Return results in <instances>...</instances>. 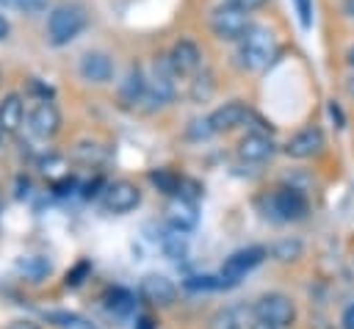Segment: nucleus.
I'll use <instances>...</instances> for the list:
<instances>
[{"instance_id": "nucleus-25", "label": "nucleus", "mask_w": 354, "mask_h": 329, "mask_svg": "<svg viewBox=\"0 0 354 329\" xmlns=\"http://www.w3.org/2000/svg\"><path fill=\"white\" fill-rule=\"evenodd\" d=\"M88 271H91V265H88L86 260H80L72 271H66V288H77V285H83V279L88 276Z\"/></svg>"}, {"instance_id": "nucleus-17", "label": "nucleus", "mask_w": 354, "mask_h": 329, "mask_svg": "<svg viewBox=\"0 0 354 329\" xmlns=\"http://www.w3.org/2000/svg\"><path fill=\"white\" fill-rule=\"evenodd\" d=\"M22 119H25V105H22V97L19 94H6L0 100V133L3 135H11L22 127Z\"/></svg>"}, {"instance_id": "nucleus-16", "label": "nucleus", "mask_w": 354, "mask_h": 329, "mask_svg": "<svg viewBox=\"0 0 354 329\" xmlns=\"http://www.w3.org/2000/svg\"><path fill=\"white\" fill-rule=\"evenodd\" d=\"M141 296L149 301V304H158V307H169L174 299H177V288L171 279L160 276V274H149L144 276L141 282Z\"/></svg>"}, {"instance_id": "nucleus-34", "label": "nucleus", "mask_w": 354, "mask_h": 329, "mask_svg": "<svg viewBox=\"0 0 354 329\" xmlns=\"http://www.w3.org/2000/svg\"><path fill=\"white\" fill-rule=\"evenodd\" d=\"M8 33H11V25H8V19L0 14V41H3V39H8Z\"/></svg>"}, {"instance_id": "nucleus-13", "label": "nucleus", "mask_w": 354, "mask_h": 329, "mask_svg": "<svg viewBox=\"0 0 354 329\" xmlns=\"http://www.w3.org/2000/svg\"><path fill=\"white\" fill-rule=\"evenodd\" d=\"M238 155L246 163H260V160H266V158L274 155V141H271V135L266 130H252V133H246L241 138Z\"/></svg>"}, {"instance_id": "nucleus-9", "label": "nucleus", "mask_w": 354, "mask_h": 329, "mask_svg": "<svg viewBox=\"0 0 354 329\" xmlns=\"http://www.w3.org/2000/svg\"><path fill=\"white\" fill-rule=\"evenodd\" d=\"M138 202H141V191H138V185H133L127 180L111 182L102 196V205L108 213H130L133 207H138Z\"/></svg>"}, {"instance_id": "nucleus-33", "label": "nucleus", "mask_w": 354, "mask_h": 329, "mask_svg": "<svg viewBox=\"0 0 354 329\" xmlns=\"http://www.w3.org/2000/svg\"><path fill=\"white\" fill-rule=\"evenodd\" d=\"M136 329H158V323H155L149 315H141V318L136 321Z\"/></svg>"}, {"instance_id": "nucleus-10", "label": "nucleus", "mask_w": 354, "mask_h": 329, "mask_svg": "<svg viewBox=\"0 0 354 329\" xmlns=\"http://www.w3.org/2000/svg\"><path fill=\"white\" fill-rule=\"evenodd\" d=\"M169 61L177 75H196L202 66V50L191 39H180L169 50Z\"/></svg>"}, {"instance_id": "nucleus-30", "label": "nucleus", "mask_w": 354, "mask_h": 329, "mask_svg": "<svg viewBox=\"0 0 354 329\" xmlns=\"http://www.w3.org/2000/svg\"><path fill=\"white\" fill-rule=\"evenodd\" d=\"M296 252H299V243H288V241H285V243H279V246L274 249V254H277L279 260H290Z\"/></svg>"}, {"instance_id": "nucleus-22", "label": "nucleus", "mask_w": 354, "mask_h": 329, "mask_svg": "<svg viewBox=\"0 0 354 329\" xmlns=\"http://www.w3.org/2000/svg\"><path fill=\"white\" fill-rule=\"evenodd\" d=\"M108 301V307L113 310V312H133V307H136V296L130 293V290H124V288H113V290H108V296H105Z\"/></svg>"}, {"instance_id": "nucleus-19", "label": "nucleus", "mask_w": 354, "mask_h": 329, "mask_svg": "<svg viewBox=\"0 0 354 329\" xmlns=\"http://www.w3.org/2000/svg\"><path fill=\"white\" fill-rule=\"evenodd\" d=\"M149 182L163 194H171V196L183 194V177H177L171 169H152L149 171Z\"/></svg>"}, {"instance_id": "nucleus-6", "label": "nucleus", "mask_w": 354, "mask_h": 329, "mask_svg": "<svg viewBox=\"0 0 354 329\" xmlns=\"http://www.w3.org/2000/svg\"><path fill=\"white\" fill-rule=\"evenodd\" d=\"M252 312H254L257 321H266V323H271V326H277V329L290 326L293 318H296L293 301H290L288 296H282V293H266V296H260V299L254 301Z\"/></svg>"}, {"instance_id": "nucleus-2", "label": "nucleus", "mask_w": 354, "mask_h": 329, "mask_svg": "<svg viewBox=\"0 0 354 329\" xmlns=\"http://www.w3.org/2000/svg\"><path fill=\"white\" fill-rule=\"evenodd\" d=\"M86 28V11L77 3H58L47 17V41L53 47H64L75 41Z\"/></svg>"}, {"instance_id": "nucleus-32", "label": "nucleus", "mask_w": 354, "mask_h": 329, "mask_svg": "<svg viewBox=\"0 0 354 329\" xmlns=\"http://www.w3.org/2000/svg\"><path fill=\"white\" fill-rule=\"evenodd\" d=\"M30 91H36V94H39V100H50V94H53V88H50V86H41L36 77L30 80Z\"/></svg>"}, {"instance_id": "nucleus-18", "label": "nucleus", "mask_w": 354, "mask_h": 329, "mask_svg": "<svg viewBox=\"0 0 354 329\" xmlns=\"http://www.w3.org/2000/svg\"><path fill=\"white\" fill-rule=\"evenodd\" d=\"M166 218H169V224H171L174 229L188 232V229H194L196 221H199V216H196V205H194L191 199H185V196H177V199L166 207Z\"/></svg>"}, {"instance_id": "nucleus-31", "label": "nucleus", "mask_w": 354, "mask_h": 329, "mask_svg": "<svg viewBox=\"0 0 354 329\" xmlns=\"http://www.w3.org/2000/svg\"><path fill=\"white\" fill-rule=\"evenodd\" d=\"M224 3H232V6H238V8H243V11H257V8H263L268 0H224Z\"/></svg>"}, {"instance_id": "nucleus-35", "label": "nucleus", "mask_w": 354, "mask_h": 329, "mask_svg": "<svg viewBox=\"0 0 354 329\" xmlns=\"http://www.w3.org/2000/svg\"><path fill=\"white\" fill-rule=\"evenodd\" d=\"M343 326H346V329H354V307H348V310L343 312Z\"/></svg>"}, {"instance_id": "nucleus-29", "label": "nucleus", "mask_w": 354, "mask_h": 329, "mask_svg": "<svg viewBox=\"0 0 354 329\" xmlns=\"http://www.w3.org/2000/svg\"><path fill=\"white\" fill-rule=\"evenodd\" d=\"M47 318H50V321H58V326H64V329H80V326H77L80 321H77L75 315H69V312H50Z\"/></svg>"}, {"instance_id": "nucleus-7", "label": "nucleus", "mask_w": 354, "mask_h": 329, "mask_svg": "<svg viewBox=\"0 0 354 329\" xmlns=\"http://www.w3.org/2000/svg\"><path fill=\"white\" fill-rule=\"evenodd\" d=\"M263 257H266V249H263V246H246V249L232 252V254L224 260V265H221V274H218L221 285H224V288L238 285L252 268H257V265L263 263Z\"/></svg>"}, {"instance_id": "nucleus-36", "label": "nucleus", "mask_w": 354, "mask_h": 329, "mask_svg": "<svg viewBox=\"0 0 354 329\" xmlns=\"http://www.w3.org/2000/svg\"><path fill=\"white\" fill-rule=\"evenodd\" d=\"M343 14L348 19H354V0H343Z\"/></svg>"}, {"instance_id": "nucleus-37", "label": "nucleus", "mask_w": 354, "mask_h": 329, "mask_svg": "<svg viewBox=\"0 0 354 329\" xmlns=\"http://www.w3.org/2000/svg\"><path fill=\"white\" fill-rule=\"evenodd\" d=\"M11 329H39L36 323H30V321H19V323H14Z\"/></svg>"}, {"instance_id": "nucleus-12", "label": "nucleus", "mask_w": 354, "mask_h": 329, "mask_svg": "<svg viewBox=\"0 0 354 329\" xmlns=\"http://www.w3.org/2000/svg\"><path fill=\"white\" fill-rule=\"evenodd\" d=\"M249 116H252V113H249V108H246L241 100H230V102L218 105V108L207 116V122H210L213 133H227V130H235L238 124H243Z\"/></svg>"}, {"instance_id": "nucleus-23", "label": "nucleus", "mask_w": 354, "mask_h": 329, "mask_svg": "<svg viewBox=\"0 0 354 329\" xmlns=\"http://www.w3.org/2000/svg\"><path fill=\"white\" fill-rule=\"evenodd\" d=\"M160 249H163V254L166 257H183L185 254V241H183V232L180 229H169V232H163L160 235Z\"/></svg>"}, {"instance_id": "nucleus-26", "label": "nucleus", "mask_w": 354, "mask_h": 329, "mask_svg": "<svg viewBox=\"0 0 354 329\" xmlns=\"http://www.w3.org/2000/svg\"><path fill=\"white\" fill-rule=\"evenodd\" d=\"M293 6H296V14H299V25L304 30H310L313 28V0H293Z\"/></svg>"}, {"instance_id": "nucleus-15", "label": "nucleus", "mask_w": 354, "mask_h": 329, "mask_svg": "<svg viewBox=\"0 0 354 329\" xmlns=\"http://www.w3.org/2000/svg\"><path fill=\"white\" fill-rule=\"evenodd\" d=\"M144 97H147V75L141 66H130L119 86V102L124 108H136L144 102Z\"/></svg>"}, {"instance_id": "nucleus-20", "label": "nucleus", "mask_w": 354, "mask_h": 329, "mask_svg": "<svg viewBox=\"0 0 354 329\" xmlns=\"http://www.w3.org/2000/svg\"><path fill=\"white\" fill-rule=\"evenodd\" d=\"M207 329H243V310H238V307H224V310H218V312L210 318Z\"/></svg>"}, {"instance_id": "nucleus-11", "label": "nucleus", "mask_w": 354, "mask_h": 329, "mask_svg": "<svg viewBox=\"0 0 354 329\" xmlns=\"http://www.w3.org/2000/svg\"><path fill=\"white\" fill-rule=\"evenodd\" d=\"M77 69H80V77L88 80V83H108L113 77V72H116L113 58L108 53H100V50L86 53L80 58V66Z\"/></svg>"}, {"instance_id": "nucleus-14", "label": "nucleus", "mask_w": 354, "mask_h": 329, "mask_svg": "<svg viewBox=\"0 0 354 329\" xmlns=\"http://www.w3.org/2000/svg\"><path fill=\"white\" fill-rule=\"evenodd\" d=\"M321 147H324V133H321L318 127H304V130H299V133L285 144V152H288L290 158L304 160V158L318 155Z\"/></svg>"}, {"instance_id": "nucleus-5", "label": "nucleus", "mask_w": 354, "mask_h": 329, "mask_svg": "<svg viewBox=\"0 0 354 329\" xmlns=\"http://www.w3.org/2000/svg\"><path fill=\"white\" fill-rule=\"evenodd\" d=\"M307 196L296 188H277L271 196H266V216L277 221H299L307 216Z\"/></svg>"}, {"instance_id": "nucleus-8", "label": "nucleus", "mask_w": 354, "mask_h": 329, "mask_svg": "<svg viewBox=\"0 0 354 329\" xmlns=\"http://www.w3.org/2000/svg\"><path fill=\"white\" fill-rule=\"evenodd\" d=\"M28 127L39 138H53L61 127V113H58L55 102L53 100H39L33 105V111L28 113Z\"/></svg>"}, {"instance_id": "nucleus-28", "label": "nucleus", "mask_w": 354, "mask_h": 329, "mask_svg": "<svg viewBox=\"0 0 354 329\" xmlns=\"http://www.w3.org/2000/svg\"><path fill=\"white\" fill-rule=\"evenodd\" d=\"M218 285H221V279H213V276H188L185 279V288H191V290H210Z\"/></svg>"}, {"instance_id": "nucleus-24", "label": "nucleus", "mask_w": 354, "mask_h": 329, "mask_svg": "<svg viewBox=\"0 0 354 329\" xmlns=\"http://www.w3.org/2000/svg\"><path fill=\"white\" fill-rule=\"evenodd\" d=\"M50 0H0L3 8H14V11H22V14H39L47 8Z\"/></svg>"}, {"instance_id": "nucleus-4", "label": "nucleus", "mask_w": 354, "mask_h": 329, "mask_svg": "<svg viewBox=\"0 0 354 329\" xmlns=\"http://www.w3.org/2000/svg\"><path fill=\"white\" fill-rule=\"evenodd\" d=\"M252 25L254 22H252L249 11H243V8L232 6V3H221V6H216L210 11V30L221 41H241L249 33Z\"/></svg>"}, {"instance_id": "nucleus-27", "label": "nucleus", "mask_w": 354, "mask_h": 329, "mask_svg": "<svg viewBox=\"0 0 354 329\" xmlns=\"http://www.w3.org/2000/svg\"><path fill=\"white\" fill-rule=\"evenodd\" d=\"M188 135L199 141V138H210V135H216V133H213V127H210V122H207V119H196V122H191Z\"/></svg>"}, {"instance_id": "nucleus-39", "label": "nucleus", "mask_w": 354, "mask_h": 329, "mask_svg": "<svg viewBox=\"0 0 354 329\" xmlns=\"http://www.w3.org/2000/svg\"><path fill=\"white\" fill-rule=\"evenodd\" d=\"M346 64L354 69V44H351V47H348V53H346Z\"/></svg>"}, {"instance_id": "nucleus-3", "label": "nucleus", "mask_w": 354, "mask_h": 329, "mask_svg": "<svg viewBox=\"0 0 354 329\" xmlns=\"http://www.w3.org/2000/svg\"><path fill=\"white\" fill-rule=\"evenodd\" d=\"M174 77H180V75L174 72L169 55L155 58L152 75H147V97H144L147 111L166 108V105L174 100V94H177V80H174Z\"/></svg>"}, {"instance_id": "nucleus-38", "label": "nucleus", "mask_w": 354, "mask_h": 329, "mask_svg": "<svg viewBox=\"0 0 354 329\" xmlns=\"http://www.w3.org/2000/svg\"><path fill=\"white\" fill-rule=\"evenodd\" d=\"M249 329H277V326H271V323H266V321H257V323H252Z\"/></svg>"}, {"instance_id": "nucleus-1", "label": "nucleus", "mask_w": 354, "mask_h": 329, "mask_svg": "<svg viewBox=\"0 0 354 329\" xmlns=\"http://www.w3.org/2000/svg\"><path fill=\"white\" fill-rule=\"evenodd\" d=\"M279 44L277 36L266 28V25H252L249 33L238 41V61L243 69L249 72H263L271 66V61L277 58Z\"/></svg>"}, {"instance_id": "nucleus-21", "label": "nucleus", "mask_w": 354, "mask_h": 329, "mask_svg": "<svg viewBox=\"0 0 354 329\" xmlns=\"http://www.w3.org/2000/svg\"><path fill=\"white\" fill-rule=\"evenodd\" d=\"M17 271L25 274L30 282H39V279H44V276L50 274V263H47L44 257L30 254V257H22V260L17 263Z\"/></svg>"}]
</instances>
